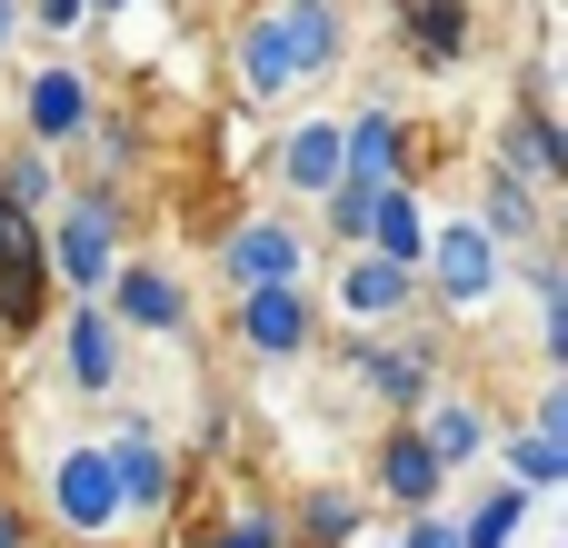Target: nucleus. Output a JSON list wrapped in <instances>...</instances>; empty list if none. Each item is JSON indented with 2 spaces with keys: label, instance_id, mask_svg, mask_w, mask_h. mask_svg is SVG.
Segmentation results:
<instances>
[{
  "label": "nucleus",
  "instance_id": "nucleus-1",
  "mask_svg": "<svg viewBox=\"0 0 568 548\" xmlns=\"http://www.w3.org/2000/svg\"><path fill=\"white\" fill-rule=\"evenodd\" d=\"M339 60H349V10H339V0H260V10L230 30V100H240V110L310 100Z\"/></svg>",
  "mask_w": 568,
  "mask_h": 548
},
{
  "label": "nucleus",
  "instance_id": "nucleus-2",
  "mask_svg": "<svg viewBox=\"0 0 568 548\" xmlns=\"http://www.w3.org/2000/svg\"><path fill=\"white\" fill-rule=\"evenodd\" d=\"M40 260H50V290L60 300H100L110 270L130 260V190H100V180L60 190L40 210Z\"/></svg>",
  "mask_w": 568,
  "mask_h": 548
},
{
  "label": "nucleus",
  "instance_id": "nucleus-3",
  "mask_svg": "<svg viewBox=\"0 0 568 548\" xmlns=\"http://www.w3.org/2000/svg\"><path fill=\"white\" fill-rule=\"evenodd\" d=\"M509 290V250L469 220V210H429V250H419V309L429 319H479L489 300Z\"/></svg>",
  "mask_w": 568,
  "mask_h": 548
},
{
  "label": "nucleus",
  "instance_id": "nucleus-4",
  "mask_svg": "<svg viewBox=\"0 0 568 548\" xmlns=\"http://www.w3.org/2000/svg\"><path fill=\"white\" fill-rule=\"evenodd\" d=\"M349 379L389 409V419H419L439 399V339L419 329H379V339H349Z\"/></svg>",
  "mask_w": 568,
  "mask_h": 548
},
{
  "label": "nucleus",
  "instance_id": "nucleus-5",
  "mask_svg": "<svg viewBox=\"0 0 568 548\" xmlns=\"http://www.w3.org/2000/svg\"><path fill=\"white\" fill-rule=\"evenodd\" d=\"M40 489H50V529H60V548H90V539L120 529V479H110V449H100V439L60 449Z\"/></svg>",
  "mask_w": 568,
  "mask_h": 548
},
{
  "label": "nucleus",
  "instance_id": "nucleus-6",
  "mask_svg": "<svg viewBox=\"0 0 568 548\" xmlns=\"http://www.w3.org/2000/svg\"><path fill=\"white\" fill-rule=\"evenodd\" d=\"M220 280H230V300H240V290H290V280H310V230L280 220V210L230 220V230H220Z\"/></svg>",
  "mask_w": 568,
  "mask_h": 548
},
{
  "label": "nucleus",
  "instance_id": "nucleus-7",
  "mask_svg": "<svg viewBox=\"0 0 568 548\" xmlns=\"http://www.w3.org/2000/svg\"><path fill=\"white\" fill-rule=\"evenodd\" d=\"M329 309H339L359 339H379V329H409V309H419V270H399V260H379V250H339Z\"/></svg>",
  "mask_w": 568,
  "mask_h": 548
},
{
  "label": "nucleus",
  "instance_id": "nucleus-8",
  "mask_svg": "<svg viewBox=\"0 0 568 548\" xmlns=\"http://www.w3.org/2000/svg\"><path fill=\"white\" fill-rule=\"evenodd\" d=\"M100 309H110L120 339H190V290H180L170 260H120L110 290H100Z\"/></svg>",
  "mask_w": 568,
  "mask_h": 548
},
{
  "label": "nucleus",
  "instance_id": "nucleus-9",
  "mask_svg": "<svg viewBox=\"0 0 568 548\" xmlns=\"http://www.w3.org/2000/svg\"><path fill=\"white\" fill-rule=\"evenodd\" d=\"M489 160H499V170H519L529 190H559V180H568V130H559V110H549V70H529V80H519V110L499 120Z\"/></svg>",
  "mask_w": 568,
  "mask_h": 548
},
{
  "label": "nucleus",
  "instance_id": "nucleus-10",
  "mask_svg": "<svg viewBox=\"0 0 568 548\" xmlns=\"http://www.w3.org/2000/svg\"><path fill=\"white\" fill-rule=\"evenodd\" d=\"M230 339H240V359H300V349H320V290H310V280H290V290H240Z\"/></svg>",
  "mask_w": 568,
  "mask_h": 548
},
{
  "label": "nucleus",
  "instance_id": "nucleus-11",
  "mask_svg": "<svg viewBox=\"0 0 568 548\" xmlns=\"http://www.w3.org/2000/svg\"><path fill=\"white\" fill-rule=\"evenodd\" d=\"M100 449H110V479H120V519H150V529H160V519L180 509V459H170V439H160L150 419H120Z\"/></svg>",
  "mask_w": 568,
  "mask_h": 548
},
{
  "label": "nucleus",
  "instance_id": "nucleus-12",
  "mask_svg": "<svg viewBox=\"0 0 568 548\" xmlns=\"http://www.w3.org/2000/svg\"><path fill=\"white\" fill-rule=\"evenodd\" d=\"M90 110H100L90 70H80V60H50V70H30V90H20V140L60 160V150L90 130Z\"/></svg>",
  "mask_w": 568,
  "mask_h": 548
},
{
  "label": "nucleus",
  "instance_id": "nucleus-13",
  "mask_svg": "<svg viewBox=\"0 0 568 548\" xmlns=\"http://www.w3.org/2000/svg\"><path fill=\"white\" fill-rule=\"evenodd\" d=\"M50 319H60V369H70V389H80V399H120V389H130V379H120V369H130V339L110 329V309H100V300H70V309H50Z\"/></svg>",
  "mask_w": 568,
  "mask_h": 548
},
{
  "label": "nucleus",
  "instance_id": "nucleus-14",
  "mask_svg": "<svg viewBox=\"0 0 568 548\" xmlns=\"http://www.w3.org/2000/svg\"><path fill=\"white\" fill-rule=\"evenodd\" d=\"M339 180H359V190L409 180V120H399V100H359L339 120Z\"/></svg>",
  "mask_w": 568,
  "mask_h": 548
},
{
  "label": "nucleus",
  "instance_id": "nucleus-15",
  "mask_svg": "<svg viewBox=\"0 0 568 548\" xmlns=\"http://www.w3.org/2000/svg\"><path fill=\"white\" fill-rule=\"evenodd\" d=\"M439 489H449V469L429 459V439L409 419H389L379 449H369V499H389L399 519H419V509H439Z\"/></svg>",
  "mask_w": 568,
  "mask_h": 548
},
{
  "label": "nucleus",
  "instance_id": "nucleus-16",
  "mask_svg": "<svg viewBox=\"0 0 568 548\" xmlns=\"http://www.w3.org/2000/svg\"><path fill=\"white\" fill-rule=\"evenodd\" d=\"M50 260H40V220H20L10 240H0V339L20 349V339H40L50 329Z\"/></svg>",
  "mask_w": 568,
  "mask_h": 548
},
{
  "label": "nucleus",
  "instance_id": "nucleus-17",
  "mask_svg": "<svg viewBox=\"0 0 568 548\" xmlns=\"http://www.w3.org/2000/svg\"><path fill=\"white\" fill-rule=\"evenodd\" d=\"M499 250H539L549 240V190H529L519 170H499V160H479V210H469Z\"/></svg>",
  "mask_w": 568,
  "mask_h": 548
},
{
  "label": "nucleus",
  "instance_id": "nucleus-18",
  "mask_svg": "<svg viewBox=\"0 0 568 548\" xmlns=\"http://www.w3.org/2000/svg\"><path fill=\"white\" fill-rule=\"evenodd\" d=\"M280 539L290 548H359L369 539V489H300L280 509Z\"/></svg>",
  "mask_w": 568,
  "mask_h": 548
},
{
  "label": "nucleus",
  "instance_id": "nucleus-19",
  "mask_svg": "<svg viewBox=\"0 0 568 548\" xmlns=\"http://www.w3.org/2000/svg\"><path fill=\"white\" fill-rule=\"evenodd\" d=\"M270 180H280V200H320V190L339 180V120H329V110L300 120V130L270 150Z\"/></svg>",
  "mask_w": 568,
  "mask_h": 548
},
{
  "label": "nucleus",
  "instance_id": "nucleus-20",
  "mask_svg": "<svg viewBox=\"0 0 568 548\" xmlns=\"http://www.w3.org/2000/svg\"><path fill=\"white\" fill-rule=\"evenodd\" d=\"M359 250H379V260L419 270V250H429V200H419V180H389V190L369 200V230H359Z\"/></svg>",
  "mask_w": 568,
  "mask_h": 548
},
{
  "label": "nucleus",
  "instance_id": "nucleus-21",
  "mask_svg": "<svg viewBox=\"0 0 568 548\" xmlns=\"http://www.w3.org/2000/svg\"><path fill=\"white\" fill-rule=\"evenodd\" d=\"M409 429H419V439H429V459H439V469H449V479H459V469H469V459H479V449H489V409H479V399H469V389H439V399H429V409H419V419H409Z\"/></svg>",
  "mask_w": 568,
  "mask_h": 548
},
{
  "label": "nucleus",
  "instance_id": "nucleus-22",
  "mask_svg": "<svg viewBox=\"0 0 568 548\" xmlns=\"http://www.w3.org/2000/svg\"><path fill=\"white\" fill-rule=\"evenodd\" d=\"M399 40L419 70H459L469 60V0H399Z\"/></svg>",
  "mask_w": 568,
  "mask_h": 548
},
{
  "label": "nucleus",
  "instance_id": "nucleus-23",
  "mask_svg": "<svg viewBox=\"0 0 568 548\" xmlns=\"http://www.w3.org/2000/svg\"><path fill=\"white\" fill-rule=\"evenodd\" d=\"M70 150H90V160H100V170H90L100 190H130V170L150 160V130H140L130 110H110V100H100V110H90V130H80Z\"/></svg>",
  "mask_w": 568,
  "mask_h": 548
},
{
  "label": "nucleus",
  "instance_id": "nucleus-24",
  "mask_svg": "<svg viewBox=\"0 0 568 548\" xmlns=\"http://www.w3.org/2000/svg\"><path fill=\"white\" fill-rule=\"evenodd\" d=\"M50 200H60V160H50V150H30V140H20V150H0V210H10V220H40Z\"/></svg>",
  "mask_w": 568,
  "mask_h": 548
},
{
  "label": "nucleus",
  "instance_id": "nucleus-25",
  "mask_svg": "<svg viewBox=\"0 0 568 548\" xmlns=\"http://www.w3.org/2000/svg\"><path fill=\"white\" fill-rule=\"evenodd\" d=\"M499 479L529 489V499H539V489H568V449L539 439V429H509V439H499Z\"/></svg>",
  "mask_w": 568,
  "mask_h": 548
},
{
  "label": "nucleus",
  "instance_id": "nucleus-26",
  "mask_svg": "<svg viewBox=\"0 0 568 548\" xmlns=\"http://www.w3.org/2000/svg\"><path fill=\"white\" fill-rule=\"evenodd\" d=\"M519 519H529V489L489 479V489L469 499V519H459V548H509V539H519Z\"/></svg>",
  "mask_w": 568,
  "mask_h": 548
},
{
  "label": "nucleus",
  "instance_id": "nucleus-27",
  "mask_svg": "<svg viewBox=\"0 0 568 548\" xmlns=\"http://www.w3.org/2000/svg\"><path fill=\"white\" fill-rule=\"evenodd\" d=\"M369 200L379 190H359V180H329L310 210H320V240H339V250H359V230H369Z\"/></svg>",
  "mask_w": 568,
  "mask_h": 548
},
{
  "label": "nucleus",
  "instance_id": "nucleus-28",
  "mask_svg": "<svg viewBox=\"0 0 568 548\" xmlns=\"http://www.w3.org/2000/svg\"><path fill=\"white\" fill-rule=\"evenodd\" d=\"M190 548H290V539H280V509H260V499H250V509H220Z\"/></svg>",
  "mask_w": 568,
  "mask_h": 548
},
{
  "label": "nucleus",
  "instance_id": "nucleus-29",
  "mask_svg": "<svg viewBox=\"0 0 568 548\" xmlns=\"http://www.w3.org/2000/svg\"><path fill=\"white\" fill-rule=\"evenodd\" d=\"M20 30H40V40H80V30H90V0H20Z\"/></svg>",
  "mask_w": 568,
  "mask_h": 548
},
{
  "label": "nucleus",
  "instance_id": "nucleus-30",
  "mask_svg": "<svg viewBox=\"0 0 568 548\" xmlns=\"http://www.w3.org/2000/svg\"><path fill=\"white\" fill-rule=\"evenodd\" d=\"M529 429H539V439H559V449H568V379H549V389L529 399Z\"/></svg>",
  "mask_w": 568,
  "mask_h": 548
},
{
  "label": "nucleus",
  "instance_id": "nucleus-31",
  "mask_svg": "<svg viewBox=\"0 0 568 548\" xmlns=\"http://www.w3.org/2000/svg\"><path fill=\"white\" fill-rule=\"evenodd\" d=\"M389 548H459V519L419 509V519H399V539H389Z\"/></svg>",
  "mask_w": 568,
  "mask_h": 548
},
{
  "label": "nucleus",
  "instance_id": "nucleus-32",
  "mask_svg": "<svg viewBox=\"0 0 568 548\" xmlns=\"http://www.w3.org/2000/svg\"><path fill=\"white\" fill-rule=\"evenodd\" d=\"M0 548H40V529H30V509L0 489Z\"/></svg>",
  "mask_w": 568,
  "mask_h": 548
},
{
  "label": "nucleus",
  "instance_id": "nucleus-33",
  "mask_svg": "<svg viewBox=\"0 0 568 548\" xmlns=\"http://www.w3.org/2000/svg\"><path fill=\"white\" fill-rule=\"evenodd\" d=\"M10 40H20V0H0V60H10Z\"/></svg>",
  "mask_w": 568,
  "mask_h": 548
},
{
  "label": "nucleus",
  "instance_id": "nucleus-34",
  "mask_svg": "<svg viewBox=\"0 0 568 548\" xmlns=\"http://www.w3.org/2000/svg\"><path fill=\"white\" fill-rule=\"evenodd\" d=\"M120 10H140V0H90V20H120Z\"/></svg>",
  "mask_w": 568,
  "mask_h": 548
},
{
  "label": "nucleus",
  "instance_id": "nucleus-35",
  "mask_svg": "<svg viewBox=\"0 0 568 548\" xmlns=\"http://www.w3.org/2000/svg\"><path fill=\"white\" fill-rule=\"evenodd\" d=\"M10 230H20V220H10V210H0V240H10Z\"/></svg>",
  "mask_w": 568,
  "mask_h": 548
},
{
  "label": "nucleus",
  "instance_id": "nucleus-36",
  "mask_svg": "<svg viewBox=\"0 0 568 548\" xmlns=\"http://www.w3.org/2000/svg\"><path fill=\"white\" fill-rule=\"evenodd\" d=\"M359 548H389V539H359Z\"/></svg>",
  "mask_w": 568,
  "mask_h": 548
},
{
  "label": "nucleus",
  "instance_id": "nucleus-37",
  "mask_svg": "<svg viewBox=\"0 0 568 548\" xmlns=\"http://www.w3.org/2000/svg\"><path fill=\"white\" fill-rule=\"evenodd\" d=\"M150 548H170V539H150Z\"/></svg>",
  "mask_w": 568,
  "mask_h": 548
},
{
  "label": "nucleus",
  "instance_id": "nucleus-38",
  "mask_svg": "<svg viewBox=\"0 0 568 548\" xmlns=\"http://www.w3.org/2000/svg\"><path fill=\"white\" fill-rule=\"evenodd\" d=\"M90 548H110V539H90Z\"/></svg>",
  "mask_w": 568,
  "mask_h": 548
}]
</instances>
